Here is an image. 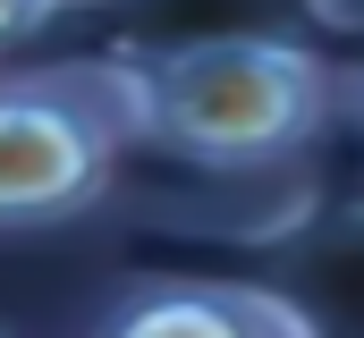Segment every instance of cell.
<instances>
[{
  "label": "cell",
  "instance_id": "obj_1",
  "mask_svg": "<svg viewBox=\"0 0 364 338\" xmlns=\"http://www.w3.org/2000/svg\"><path fill=\"white\" fill-rule=\"evenodd\" d=\"M119 77L127 136L161 144L195 169H263L322 136L339 84L305 43L279 34H195L170 51H144Z\"/></svg>",
  "mask_w": 364,
  "mask_h": 338
},
{
  "label": "cell",
  "instance_id": "obj_2",
  "mask_svg": "<svg viewBox=\"0 0 364 338\" xmlns=\"http://www.w3.org/2000/svg\"><path fill=\"white\" fill-rule=\"evenodd\" d=\"M127 102L110 68L0 77V229L77 220L110 195L127 153Z\"/></svg>",
  "mask_w": 364,
  "mask_h": 338
},
{
  "label": "cell",
  "instance_id": "obj_3",
  "mask_svg": "<svg viewBox=\"0 0 364 338\" xmlns=\"http://www.w3.org/2000/svg\"><path fill=\"white\" fill-rule=\"evenodd\" d=\"M110 338H314V322L263 288H153L110 322Z\"/></svg>",
  "mask_w": 364,
  "mask_h": 338
},
{
  "label": "cell",
  "instance_id": "obj_4",
  "mask_svg": "<svg viewBox=\"0 0 364 338\" xmlns=\"http://www.w3.org/2000/svg\"><path fill=\"white\" fill-rule=\"evenodd\" d=\"M60 9H68V0H0V51H9V43H26L34 26H51Z\"/></svg>",
  "mask_w": 364,
  "mask_h": 338
}]
</instances>
